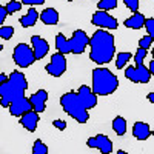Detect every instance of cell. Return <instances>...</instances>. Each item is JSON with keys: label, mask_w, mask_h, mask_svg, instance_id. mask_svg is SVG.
I'll list each match as a JSON object with an SVG mask.
<instances>
[{"label": "cell", "mask_w": 154, "mask_h": 154, "mask_svg": "<svg viewBox=\"0 0 154 154\" xmlns=\"http://www.w3.org/2000/svg\"><path fill=\"white\" fill-rule=\"evenodd\" d=\"M131 59H133V54L131 53H119L117 54V59H116V68H117V69L125 68V65Z\"/></svg>", "instance_id": "cell-22"}, {"label": "cell", "mask_w": 154, "mask_h": 154, "mask_svg": "<svg viewBox=\"0 0 154 154\" xmlns=\"http://www.w3.org/2000/svg\"><path fill=\"white\" fill-rule=\"evenodd\" d=\"M28 89V80L23 72L12 71L6 82L0 85V106L8 108L12 100H16L25 96V91Z\"/></svg>", "instance_id": "cell-2"}, {"label": "cell", "mask_w": 154, "mask_h": 154, "mask_svg": "<svg viewBox=\"0 0 154 154\" xmlns=\"http://www.w3.org/2000/svg\"><path fill=\"white\" fill-rule=\"evenodd\" d=\"M37 20H38V12L35 11V8H29L26 16H22L19 22H20V25L23 28H31L37 23Z\"/></svg>", "instance_id": "cell-19"}, {"label": "cell", "mask_w": 154, "mask_h": 154, "mask_svg": "<svg viewBox=\"0 0 154 154\" xmlns=\"http://www.w3.org/2000/svg\"><path fill=\"white\" fill-rule=\"evenodd\" d=\"M89 59L96 65H106L114 59L116 43L114 35L105 29H97L89 37Z\"/></svg>", "instance_id": "cell-1"}, {"label": "cell", "mask_w": 154, "mask_h": 154, "mask_svg": "<svg viewBox=\"0 0 154 154\" xmlns=\"http://www.w3.org/2000/svg\"><path fill=\"white\" fill-rule=\"evenodd\" d=\"M125 77L128 80H131L134 83H148L151 80V74L148 71V68L143 65H131V66H128L125 69Z\"/></svg>", "instance_id": "cell-6"}, {"label": "cell", "mask_w": 154, "mask_h": 154, "mask_svg": "<svg viewBox=\"0 0 154 154\" xmlns=\"http://www.w3.org/2000/svg\"><path fill=\"white\" fill-rule=\"evenodd\" d=\"M32 154H48V146L42 142L40 139H37L32 145Z\"/></svg>", "instance_id": "cell-24"}, {"label": "cell", "mask_w": 154, "mask_h": 154, "mask_svg": "<svg viewBox=\"0 0 154 154\" xmlns=\"http://www.w3.org/2000/svg\"><path fill=\"white\" fill-rule=\"evenodd\" d=\"M125 26L126 28H131V29H140L143 28V23H145V16L142 14V12H133L131 17H128L125 22Z\"/></svg>", "instance_id": "cell-17"}, {"label": "cell", "mask_w": 154, "mask_h": 154, "mask_svg": "<svg viewBox=\"0 0 154 154\" xmlns=\"http://www.w3.org/2000/svg\"><path fill=\"white\" fill-rule=\"evenodd\" d=\"M117 154H128V152H126V151H122V149H119V151H117Z\"/></svg>", "instance_id": "cell-37"}, {"label": "cell", "mask_w": 154, "mask_h": 154, "mask_svg": "<svg viewBox=\"0 0 154 154\" xmlns=\"http://www.w3.org/2000/svg\"><path fill=\"white\" fill-rule=\"evenodd\" d=\"M38 120H40V116H38L35 111H28L25 112L23 116H20V125L28 130L29 133H34L37 130V125H38Z\"/></svg>", "instance_id": "cell-15"}, {"label": "cell", "mask_w": 154, "mask_h": 154, "mask_svg": "<svg viewBox=\"0 0 154 154\" xmlns=\"http://www.w3.org/2000/svg\"><path fill=\"white\" fill-rule=\"evenodd\" d=\"M45 69L49 75H53V77H60L62 74H65V71H66V59H65V56L60 54V53L53 54L49 63L45 66Z\"/></svg>", "instance_id": "cell-9"}, {"label": "cell", "mask_w": 154, "mask_h": 154, "mask_svg": "<svg viewBox=\"0 0 154 154\" xmlns=\"http://www.w3.org/2000/svg\"><path fill=\"white\" fill-rule=\"evenodd\" d=\"M148 100L151 102V103L154 102V94H152V93H149V94H148Z\"/></svg>", "instance_id": "cell-36"}, {"label": "cell", "mask_w": 154, "mask_h": 154, "mask_svg": "<svg viewBox=\"0 0 154 154\" xmlns=\"http://www.w3.org/2000/svg\"><path fill=\"white\" fill-rule=\"evenodd\" d=\"M152 40H154L152 37L143 35V37L139 40V48H142V49H146V51H148V49L151 48V45H152Z\"/></svg>", "instance_id": "cell-28"}, {"label": "cell", "mask_w": 154, "mask_h": 154, "mask_svg": "<svg viewBox=\"0 0 154 154\" xmlns=\"http://www.w3.org/2000/svg\"><path fill=\"white\" fill-rule=\"evenodd\" d=\"M46 102H48V91L46 89H38V91H35L29 97L31 108L37 114H40V112H43L46 109Z\"/></svg>", "instance_id": "cell-14"}, {"label": "cell", "mask_w": 154, "mask_h": 154, "mask_svg": "<svg viewBox=\"0 0 154 154\" xmlns=\"http://www.w3.org/2000/svg\"><path fill=\"white\" fill-rule=\"evenodd\" d=\"M77 96H79L82 105H83L86 109L96 108V105H97V96L93 93V89L89 88V86L82 85V86L79 88V91H77Z\"/></svg>", "instance_id": "cell-12"}, {"label": "cell", "mask_w": 154, "mask_h": 154, "mask_svg": "<svg viewBox=\"0 0 154 154\" xmlns=\"http://www.w3.org/2000/svg\"><path fill=\"white\" fill-rule=\"evenodd\" d=\"M143 26L146 28V32H148V35L154 38V19H151V17H149V19H145Z\"/></svg>", "instance_id": "cell-29"}, {"label": "cell", "mask_w": 154, "mask_h": 154, "mask_svg": "<svg viewBox=\"0 0 154 154\" xmlns=\"http://www.w3.org/2000/svg\"><path fill=\"white\" fill-rule=\"evenodd\" d=\"M86 145L89 148H96L99 149L102 154H109L112 152V142H111V139L105 134H96L94 137H89L88 139V142Z\"/></svg>", "instance_id": "cell-10"}, {"label": "cell", "mask_w": 154, "mask_h": 154, "mask_svg": "<svg viewBox=\"0 0 154 154\" xmlns=\"http://www.w3.org/2000/svg\"><path fill=\"white\" fill-rule=\"evenodd\" d=\"M45 0H22V5H29V6H37V5H43Z\"/></svg>", "instance_id": "cell-31"}, {"label": "cell", "mask_w": 154, "mask_h": 154, "mask_svg": "<svg viewBox=\"0 0 154 154\" xmlns=\"http://www.w3.org/2000/svg\"><path fill=\"white\" fill-rule=\"evenodd\" d=\"M99 11H111V9H116L117 8V0H99Z\"/></svg>", "instance_id": "cell-23"}, {"label": "cell", "mask_w": 154, "mask_h": 154, "mask_svg": "<svg viewBox=\"0 0 154 154\" xmlns=\"http://www.w3.org/2000/svg\"><path fill=\"white\" fill-rule=\"evenodd\" d=\"M53 125L57 128V130H60V131H63V130L66 128V122H65V120H54Z\"/></svg>", "instance_id": "cell-33"}, {"label": "cell", "mask_w": 154, "mask_h": 154, "mask_svg": "<svg viewBox=\"0 0 154 154\" xmlns=\"http://www.w3.org/2000/svg\"><path fill=\"white\" fill-rule=\"evenodd\" d=\"M6 12L8 14H14V12H19L22 9V2H17V0H11V2L6 3Z\"/></svg>", "instance_id": "cell-25"}, {"label": "cell", "mask_w": 154, "mask_h": 154, "mask_svg": "<svg viewBox=\"0 0 154 154\" xmlns=\"http://www.w3.org/2000/svg\"><path fill=\"white\" fill-rule=\"evenodd\" d=\"M139 2H140V0H123V3L126 5V8L131 9L133 12L139 11Z\"/></svg>", "instance_id": "cell-30"}, {"label": "cell", "mask_w": 154, "mask_h": 154, "mask_svg": "<svg viewBox=\"0 0 154 154\" xmlns=\"http://www.w3.org/2000/svg\"><path fill=\"white\" fill-rule=\"evenodd\" d=\"M38 19L45 25H57L59 23V12L54 8H46L38 14Z\"/></svg>", "instance_id": "cell-18"}, {"label": "cell", "mask_w": 154, "mask_h": 154, "mask_svg": "<svg viewBox=\"0 0 154 154\" xmlns=\"http://www.w3.org/2000/svg\"><path fill=\"white\" fill-rule=\"evenodd\" d=\"M89 43V37L85 31L82 29H75L71 35V38H68V45H69V51L71 54H82L86 49Z\"/></svg>", "instance_id": "cell-7"}, {"label": "cell", "mask_w": 154, "mask_h": 154, "mask_svg": "<svg viewBox=\"0 0 154 154\" xmlns=\"http://www.w3.org/2000/svg\"><path fill=\"white\" fill-rule=\"evenodd\" d=\"M56 48H57V53L60 54H71V51H69V45H68V38L63 35L62 32H59L56 35Z\"/></svg>", "instance_id": "cell-20"}, {"label": "cell", "mask_w": 154, "mask_h": 154, "mask_svg": "<svg viewBox=\"0 0 154 154\" xmlns=\"http://www.w3.org/2000/svg\"><path fill=\"white\" fill-rule=\"evenodd\" d=\"M112 130H114V133L117 136H123L126 133V120L123 117H120V116L114 117V120H112Z\"/></svg>", "instance_id": "cell-21"}, {"label": "cell", "mask_w": 154, "mask_h": 154, "mask_svg": "<svg viewBox=\"0 0 154 154\" xmlns=\"http://www.w3.org/2000/svg\"><path fill=\"white\" fill-rule=\"evenodd\" d=\"M119 86V79L108 68L93 69V93L96 96H109Z\"/></svg>", "instance_id": "cell-3"}, {"label": "cell", "mask_w": 154, "mask_h": 154, "mask_svg": "<svg viewBox=\"0 0 154 154\" xmlns=\"http://www.w3.org/2000/svg\"><path fill=\"white\" fill-rule=\"evenodd\" d=\"M12 59H14L16 65L20 68H28L35 62L32 49L26 43H19L14 48V51H12Z\"/></svg>", "instance_id": "cell-5"}, {"label": "cell", "mask_w": 154, "mask_h": 154, "mask_svg": "<svg viewBox=\"0 0 154 154\" xmlns=\"http://www.w3.org/2000/svg\"><path fill=\"white\" fill-rule=\"evenodd\" d=\"M9 112L11 116H14V117H20V116H23L25 112H28L31 111V103H29V99H26L25 96L16 99V100H12L11 103H9Z\"/></svg>", "instance_id": "cell-13"}, {"label": "cell", "mask_w": 154, "mask_h": 154, "mask_svg": "<svg viewBox=\"0 0 154 154\" xmlns=\"http://www.w3.org/2000/svg\"><path fill=\"white\" fill-rule=\"evenodd\" d=\"M6 79H8V75L3 74V72H0V85H2L3 82H6Z\"/></svg>", "instance_id": "cell-35"}, {"label": "cell", "mask_w": 154, "mask_h": 154, "mask_svg": "<svg viewBox=\"0 0 154 154\" xmlns=\"http://www.w3.org/2000/svg\"><path fill=\"white\" fill-rule=\"evenodd\" d=\"M3 49V45H2V42H0V51H2Z\"/></svg>", "instance_id": "cell-38"}, {"label": "cell", "mask_w": 154, "mask_h": 154, "mask_svg": "<svg viewBox=\"0 0 154 154\" xmlns=\"http://www.w3.org/2000/svg\"><path fill=\"white\" fill-rule=\"evenodd\" d=\"M8 17V12H6V8L3 5H0V26H2V23L6 20Z\"/></svg>", "instance_id": "cell-32"}, {"label": "cell", "mask_w": 154, "mask_h": 154, "mask_svg": "<svg viewBox=\"0 0 154 154\" xmlns=\"http://www.w3.org/2000/svg\"><path fill=\"white\" fill-rule=\"evenodd\" d=\"M12 35H14V28L12 26H0V38L9 40Z\"/></svg>", "instance_id": "cell-26"}, {"label": "cell", "mask_w": 154, "mask_h": 154, "mask_svg": "<svg viewBox=\"0 0 154 154\" xmlns=\"http://www.w3.org/2000/svg\"><path fill=\"white\" fill-rule=\"evenodd\" d=\"M66 2H72V0H66Z\"/></svg>", "instance_id": "cell-39"}, {"label": "cell", "mask_w": 154, "mask_h": 154, "mask_svg": "<svg viewBox=\"0 0 154 154\" xmlns=\"http://www.w3.org/2000/svg\"><path fill=\"white\" fill-rule=\"evenodd\" d=\"M148 71H149V74H151V75L154 74V60H151V62H149V66H148Z\"/></svg>", "instance_id": "cell-34"}, {"label": "cell", "mask_w": 154, "mask_h": 154, "mask_svg": "<svg viewBox=\"0 0 154 154\" xmlns=\"http://www.w3.org/2000/svg\"><path fill=\"white\" fill-rule=\"evenodd\" d=\"M91 23L97 28H103L105 31L106 29H117V26H119L117 19L109 16L106 11H96L91 17Z\"/></svg>", "instance_id": "cell-8"}, {"label": "cell", "mask_w": 154, "mask_h": 154, "mask_svg": "<svg viewBox=\"0 0 154 154\" xmlns=\"http://www.w3.org/2000/svg\"><path fill=\"white\" fill-rule=\"evenodd\" d=\"M146 54H148L146 49L139 48V49L136 51V54H134V62H136V65H142L143 60H145V57H146Z\"/></svg>", "instance_id": "cell-27"}, {"label": "cell", "mask_w": 154, "mask_h": 154, "mask_svg": "<svg viewBox=\"0 0 154 154\" xmlns=\"http://www.w3.org/2000/svg\"><path fill=\"white\" fill-rule=\"evenodd\" d=\"M60 105H62L63 111H65L69 117H72L75 122H79V123H86L88 122V119H89L88 109L82 105L77 93H74V91L65 93L60 97Z\"/></svg>", "instance_id": "cell-4"}, {"label": "cell", "mask_w": 154, "mask_h": 154, "mask_svg": "<svg viewBox=\"0 0 154 154\" xmlns=\"http://www.w3.org/2000/svg\"><path fill=\"white\" fill-rule=\"evenodd\" d=\"M31 49L34 53V59L35 60H42L49 53V45L40 35H32L31 37Z\"/></svg>", "instance_id": "cell-11"}, {"label": "cell", "mask_w": 154, "mask_h": 154, "mask_svg": "<svg viewBox=\"0 0 154 154\" xmlns=\"http://www.w3.org/2000/svg\"><path fill=\"white\" fill-rule=\"evenodd\" d=\"M152 134L151 131V126L145 122H136L133 125V136L137 139V140H146L149 139Z\"/></svg>", "instance_id": "cell-16"}]
</instances>
